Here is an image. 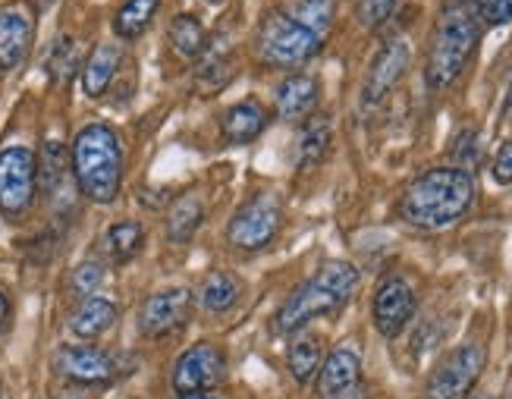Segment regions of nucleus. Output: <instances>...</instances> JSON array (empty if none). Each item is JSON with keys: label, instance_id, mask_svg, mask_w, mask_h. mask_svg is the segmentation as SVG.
<instances>
[{"label": "nucleus", "instance_id": "obj_35", "mask_svg": "<svg viewBox=\"0 0 512 399\" xmlns=\"http://www.w3.org/2000/svg\"><path fill=\"white\" fill-rule=\"evenodd\" d=\"M512 110V82H509V92H506V101H503V114H509Z\"/></svg>", "mask_w": 512, "mask_h": 399}, {"label": "nucleus", "instance_id": "obj_24", "mask_svg": "<svg viewBox=\"0 0 512 399\" xmlns=\"http://www.w3.org/2000/svg\"><path fill=\"white\" fill-rule=\"evenodd\" d=\"M202 217H205V208H202V202H198V195L180 198V202H176L167 214V236L173 242L192 239V233L202 227Z\"/></svg>", "mask_w": 512, "mask_h": 399}, {"label": "nucleus", "instance_id": "obj_25", "mask_svg": "<svg viewBox=\"0 0 512 399\" xmlns=\"http://www.w3.org/2000/svg\"><path fill=\"white\" fill-rule=\"evenodd\" d=\"M330 136H333V129H330V120L327 117H315V120H308L305 132H302V142H299V167H315L324 161V154L330 148Z\"/></svg>", "mask_w": 512, "mask_h": 399}, {"label": "nucleus", "instance_id": "obj_22", "mask_svg": "<svg viewBox=\"0 0 512 399\" xmlns=\"http://www.w3.org/2000/svg\"><path fill=\"white\" fill-rule=\"evenodd\" d=\"M158 4L161 0H126L114 16V32L126 41L139 38L151 26L154 13H158Z\"/></svg>", "mask_w": 512, "mask_h": 399}, {"label": "nucleus", "instance_id": "obj_27", "mask_svg": "<svg viewBox=\"0 0 512 399\" xmlns=\"http://www.w3.org/2000/svg\"><path fill=\"white\" fill-rule=\"evenodd\" d=\"M450 154L456 158L459 170H472L481 161V145H478V132L475 129H462L459 136L453 139Z\"/></svg>", "mask_w": 512, "mask_h": 399}, {"label": "nucleus", "instance_id": "obj_33", "mask_svg": "<svg viewBox=\"0 0 512 399\" xmlns=\"http://www.w3.org/2000/svg\"><path fill=\"white\" fill-rule=\"evenodd\" d=\"M494 180L500 186H509L512 183V139H506L497 151V158H494Z\"/></svg>", "mask_w": 512, "mask_h": 399}, {"label": "nucleus", "instance_id": "obj_8", "mask_svg": "<svg viewBox=\"0 0 512 399\" xmlns=\"http://www.w3.org/2000/svg\"><path fill=\"white\" fill-rule=\"evenodd\" d=\"M280 220H283V211H280L277 195L261 192V195L249 198V202L233 214L227 236H230V242L236 249L258 252V249L271 246V242H274V236L280 230Z\"/></svg>", "mask_w": 512, "mask_h": 399}, {"label": "nucleus", "instance_id": "obj_7", "mask_svg": "<svg viewBox=\"0 0 512 399\" xmlns=\"http://www.w3.org/2000/svg\"><path fill=\"white\" fill-rule=\"evenodd\" d=\"M484 362H487L484 346L469 343V346L453 349L428 378L425 399H465L481 381Z\"/></svg>", "mask_w": 512, "mask_h": 399}, {"label": "nucleus", "instance_id": "obj_14", "mask_svg": "<svg viewBox=\"0 0 512 399\" xmlns=\"http://www.w3.org/2000/svg\"><path fill=\"white\" fill-rule=\"evenodd\" d=\"M409 70V44L403 38H393L387 41L381 54L374 57L371 63V70H368V79H365V107H374V104H381L393 88L396 82L406 76Z\"/></svg>", "mask_w": 512, "mask_h": 399}, {"label": "nucleus", "instance_id": "obj_13", "mask_svg": "<svg viewBox=\"0 0 512 399\" xmlns=\"http://www.w3.org/2000/svg\"><path fill=\"white\" fill-rule=\"evenodd\" d=\"M189 312H192V293L183 290V286L154 293L139 312V330L151 340L167 337V334H173V330H180L186 324Z\"/></svg>", "mask_w": 512, "mask_h": 399}, {"label": "nucleus", "instance_id": "obj_5", "mask_svg": "<svg viewBox=\"0 0 512 399\" xmlns=\"http://www.w3.org/2000/svg\"><path fill=\"white\" fill-rule=\"evenodd\" d=\"M73 173L85 198L110 205L123 186V148L107 123H88L73 142Z\"/></svg>", "mask_w": 512, "mask_h": 399}, {"label": "nucleus", "instance_id": "obj_2", "mask_svg": "<svg viewBox=\"0 0 512 399\" xmlns=\"http://www.w3.org/2000/svg\"><path fill=\"white\" fill-rule=\"evenodd\" d=\"M475 205V180L469 170L434 167L418 173L399 198V217L415 230H443Z\"/></svg>", "mask_w": 512, "mask_h": 399}, {"label": "nucleus", "instance_id": "obj_18", "mask_svg": "<svg viewBox=\"0 0 512 399\" xmlns=\"http://www.w3.org/2000/svg\"><path fill=\"white\" fill-rule=\"evenodd\" d=\"M117 321V305L110 299H101V296H85V302L73 312L70 318V330L82 340H95L101 337L104 330H110Z\"/></svg>", "mask_w": 512, "mask_h": 399}, {"label": "nucleus", "instance_id": "obj_10", "mask_svg": "<svg viewBox=\"0 0 512 399\" xmlns=\"http://www.w3.org/2000/svg\"><path fill=\"white\" fill-rule=\"evenodd\" d=\"M415 315V293L412 286L403 277H387L381 286H377L374 302H371V318L377 334L393 340L409 327Z\"/></svg>", "mask_w": 512, "mask_h": 399}, {"label": "nucleus", "instance_id": "obj_20", "mask_svg": "<svg viewBox=\"0 0 512 399\" xmlns=\"http://www.w3.org/2000/svg\"><path fill=\"white\" fill-rule=\"evenodd\" d=\"M170 44L180 57L195 60V57H202L208 48V32L195 16L183 13V16H176L173 26H170Z\"/></svg>", "mask_w": 512, "mask_h": 399}, {"label": "nucleus", "instance_id": "obj_36", "mask_svg": "<svg viewBox=\"0 0 512 399\" xmlns=\"http://www.w3.org/2000/svg\"><path fill=\"white\" fill-rule=\"evenodd\" d=\"M180 399H217V396H208V393H189V396H180Z\"/></svg>", "mask_w": 512, "mask_h": 399}, {"label": "nucleus", "instance_id": "obj_16", "mask_svg": "<svg viewBox=\"0 0 512 399\" xmlns=\"http://www.w3.org/2000/svg\"><path fill=\"white\" fill-rule=\"evenodd\" d=\"M318 79L315 76H289L277 88V117L286 123H302L318 107Z\"/></svg>", "mask_w": 512, "mask_h": 399}, {"label": "nucleus", "instance_id": "obj_30", "mask_svg": "<svg viewBox=\"0 0 512 399\" xmlns=\"http://www.w3.org/2000/svg\"><path fill=\"white\" fill-rule=\"evenodd\" d=\"M472 4L487 26H506V22H512V0H472Z\"/></svg>", "mask_w": 512, "mask_h": 399}, {"label": "nucleus", "instance_id": "obj_34", "mask_svg": "<svg viewBox=\"0 0 512 399\" xmlns=\"http://www.w3.org/2000/svg\"><path fill=\"white\" fill-rule=\"evenodd\" d=\"M7 321H10V299L4 290H0V330L7 327Z\"/></svg>", "mask_w": 512, "mask_h": 399}, {"label": "nucleus", "instance_id": "obj_23", "mask_svg": "<svg viewBox=\"0 0 512 399\" xmlns=\"http://www.w3.org/2000/svg\"><path fill=\"white\" fill-rule=\"evenodd\" d=\"M198 299H202L205 312L224 315V312H230V308L236 305V299H239V280L233 274H227V271H217V274H211L205 280L202 296H198Z\"/></svg>", "mask_w": 512, "mask_h": 399}, {"label": "nucleus", "instance_id": "obj_21", "mask_svg": "<svg viewBox=\"0 0 512 399\" xmlns=\"http://www.w3.org/2000/svg\"><path fill=\"white\" fill-rule=\"evenodd\" d=\"M142 242H145L142 224H136V220H120V224H114V227L107 230L104 249H107V255L114 258L117 264H126V261H132V258L139 255Z\"/></svg>", "mask_w": 512, "mask_h": 399}, {"label": "nucleus", "instance_id": "obj_1", "mask_svg": "<svg viewBox=\"0 0 512 399\" xmlns=\"http://www.w3.org/2000/svg\"><path fill=\"white\" fill-rule=\"evenodd\" d=\"M330 22L333 0H289L264 16L258 29V54L264 63L293 70L321 54Z\"/></svg>", "mask_w": 512, "mask_h": 399}, {"label": "nucleus", "instance_id": "obj_19", "mask_svg": "<svg viewBox=\"0 0 512 399\" xmlns=\"http://www.w3.org/2000/svg\"><path fill=\"white\" fill-rule=\"evenodd\" d=\"M120 70V48L114 44H101L95 54L88 57L85 70H82V88L88 98H101L107 92V85L114 82V73Z\"/></svg>", "mask_w": 512, "mask_h": 399}, {"label": "nucleus", "instance_id": "obj_9", "mask_svg": "<svg viewBox=\"0 0 512 399\" xmlns=\"http://www.w3.org/2000/svg\"><path fill=\"white\" fill-rule=\"evenodd\" d=\"M227 378V359L224 352L211 343H198L192 349H186L180 362L173 368V390L180 396L189 393H205L211 387H217Z\"/></svg>", "mask_w": 512, "mask_h": 399}, {"label": "nucleus", "instance_id": "obj_32", "mask_svg": "<svg viewBox=\"0 0 512 399\" xmlns=\"http://www.w3.org/2000/svg\"><path fill=\"white\" fill-rule=\"evenodd\" d=\"M98 283H101V264H95V261L82 264V268L76 271V277H73L76 293H82V296H92V290Z\"/></svg>", "mask_w": 512, "mask_h": 399}, {"label": "nucleus", "instance_id": "obj_28", "mask_svg": "<svg viewBox=\"0 0 512 399\" xmlns=\"http://www.w3.org/2000/svg\"><path fill=\"white\" fill-rule=\"evenodd\" d=\"M399 4H403V0H359V19H362V26H368V29L384 26V22L396 13Z\"/></svg>", "mask_w": 512, "mask_h": 399}, {"label": "nucleus", "instance_id": "obj_15", "mask_svg": "<svg viewBox=\"0 0 512 399\" xmlns=\"http://www.w3.org/2000/svg\"><path fill=\"white\" fill-rule=\"evenodd\" d=\"M32 48V19L10 7L0 10V73H10L29 57Z\"/></svg>", "mask_w": 512, "mask_h": 399}, {"label": "nucleus", "instance_id": "obj_26", "mask_svg": "<svg viewBox=\"0 0 512 399\" xmlns=\"http://www.w3.org/2000/svg\"><path fill=\"white\" fill-rule=\"evenodd\" d=\"M286 365H289V374H293L299 384L311 381L321 368V340L318 337L296 340L293 349H289V356H286Z\"/></svg>", "mask_w": 512, "mask_h": 399}, {"label": "nucleus", "instance_id": "obj_11", "mask_svg": "<svg viewBox=\"0 0 512 399\" xmlns=\"http://www.w3.org/2000/svg\"><path fill=\"white\" fill-rule=\"evenodd\" d=\"M54 368L66 381H76L85 387L110 384L114 378H120V365L114 362V356H107V352L95 346H60Z\"/></svg>", "mask_w": 512, "mask_h": 399}, {"label": "nucleus", "instance_id": "obj_4", "mask_svg": "<svg viewBox=\"0 0 512 399\" xmlns=\"http://www.w3.org/2000/svg\"><path fill=\"white\" fill-rule=\"evenodd\" d=\"M359 290V271L349 261H327L318 268V274L305 280L299 290L283 302V308L274 318L277 334H296L308 327L315 318L333 315L355 296Z\"/></svg>", "mask_w": 512, "mask_h": 399}, {"label": "nucleus", "instance_id": "obj_29", "mask_svg": "<svg viewBox=\"0 0 512 399\" xmlns=\"http://www.w3.org/2000/svg\"><path fill=\"white\" fill-rule=\"evenodd\" d=\"M41 173V186L44 189H54V183H60V173H63V151H60V145H48L41 151V167H38Z\"/></svg>", "mask_w": 512, "mask_h": 399}, {"label": "nucleus", "instance_id": "obj_12", "mask_svg": "<svg viewBox=\"0 0 512 399\" xmlns=\"http://www.w3.org/2000/svg\"><path fill=\"white\" fill-rule=\"evenodd\" d=\"M318 399H362V359L340 346L318 368Z\"/></svg>", "mask_w": 512, "mask_h": 399}, {"label": "nucleus", "instance_id": "obj_3", "mask_svg": "<svg viewBox=\"0 0 512 399\" xmlns=\"http://www.w3.org/2000/svg\"><path fill=\"white\" fill-rule=\"evenodd\" d=\"M481 38V16L472 0H447L437 16L425 79L431 88L453 85L472 60Z\"/></svg>", "mask_w": 512, "mask_h": 399}, {"label": "nucleus", "instance_id": "obj_37", "mask_svg": "<svg viewBox=\"0 0 512 399\" xmlns=\"http://www.w3.org/2000/svg\"><path fill=\"white\" fill-rule=\"evenodd\" d=\"M506 399H512V381H509V390H506Z\"/></svg>", "mask_w": 512, "mask_h": 399}, {"label": "nucleus", "instance_id": "obj_31", "mask_svg": "<svg viewBox=\"0 0 512 399\" xmlns=\"http://www.w3.org/2000/svg\"><path fill=\"white\" fill-rule=\"evenodd\" d=\"M73 70H76V48L70 38H63L51 54V73L57 82H63L73 76Z\"/></svg>", "mask_w": 512, "mask_h": 399}, {"label": "nucleus", "instance_id": "obj_17", "mask_svg": "<svg viewBox=\"0 0 512 399\" xmlns=\"http://www.w3.org/2000/svg\"><path fill=\"white\" fill-rule=\"evenodd\" d=\"M264 126H267V110L258 101H242V104L230 107L224 114V123H220L224 139L230 145H246V142L258 139Z\"/></svg>", "mask_w": 512, "mask_h": 399}, {"label": "nucleus", "instance_id": "obj_6", "mask_svg": "<svg viewBox=\"0 0 512 399\" xmlns=\"http://www.w3.org/2000/svg\"><path fill=\"white\" fill-rule=\"evenodd\" d=\"M38 189V161L29 148L10 145L0 148V214L4 217H22Z\"/></svg>", "mask_w": 512, "mask_h": 399}]
</instances>
